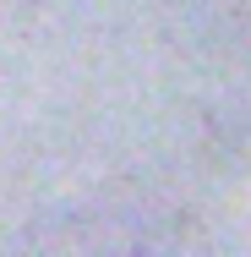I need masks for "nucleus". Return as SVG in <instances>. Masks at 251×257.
<instances>
[]
</instances>
